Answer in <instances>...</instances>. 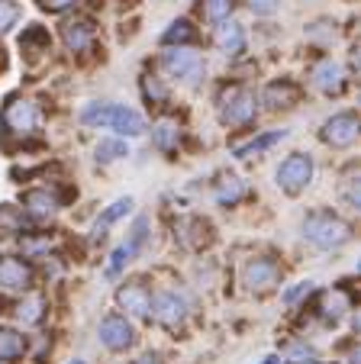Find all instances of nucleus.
Wrapping results in <instances>:
<instances>
[{"mask_svg": "<svg viewBox=\"0 0 361 364\" xmlns=\"http://www.w3.org/2000/svg\"><path fill=\"white\" fill-rule=\"evenodd\" d=\"M248 7H252V14L268 16V14H274V10H278V0H248Z\"/></svg>", "mask_w": 361, "mask_h": 364, "instance_id": "nucleus-34", "label": "nucleus"}, {"mask_svg": "<svg viewBox=\"0 0 361 364\" xmlns=\"http://www.w3.org/2000/svg\"><path fill=\"white\" fill-rule=\"evenodd\" d=\"M281 139H287L284 129L268 132V136H258V139H252L248 145H239V149H236V159H252V155H261V151H268L271 145H278Z\"/></svg>", "mask_w": 361, "mask_h": 364, "instance_id": "nucleus-20", "label": "nucleus"}, {"mask_svg": "<svg viewBox=\"0 0 361 364\" xmlns=\"http://www.w3.org/2000/svg\"><path fill=\"white\" fill-rule=\"evenodd\" d=\"M300 97V87L293 81H271L261 94V100L271 107V110H281V107H293Z\"/></svg>", "mask_w": 361, "mask_h": 364, "instance_id": "nucleus-16", "label": "nucleus"}, {"mask_svg": "<svg viewBox=\"0 0 361 364\" xmlns=\"http://www.w3.org/2000/svg\"><path fill=\"white\" fill-rule=\"evenodd\" d=\"M152 139L162 151H174L177 149V139H181V126L177 119H158L155 129H152Z\"/></svg>", "mask_w": 361, "mask_h": 364, "instance_id": "nucleus-19", "label": "nucleus"}, {"mask_svg": "<svg viewBox=\"0 0 361 364\" xmlns=\"http://www.w3.org/2000/svg\"><path fill=\"white\" fill-rule=\"evenodd\" d=\"M162 65H164V71H168L171 77H181L184 84H197L200 75H204V58H200L194 48H184V46L164 52Z\"/></svg>", "mask_w": 361, "mask_h": 364, "instance_id": "nucleus-5", "label": "nucleus"}, {"mask_svg": "<svg viewBox=\"0 0 361 364\" xmlns=\"http://www.w3.org/2000/svg\"><path fill=\"white\" fill-rule=\"evenodd\" d=\"M345 309H352V303H348V296L342 294V290H333V294H326L323 296V306H320V313H323V319H342V313Z\"/></svg>", "mask_w": 361, "mask_h": 364, "instance_id": "nucleus-21", "label": "nucleus"}, {"mask_svg": "<svg viewBox=\"0 0 361 364\" xmlns=\"http://www.w3.org/2000/svg\"><path fill=\"white\" fill-rule=\"evenodd\" d=\"M229 14H232V0H206V16L213 23L229 20Z\"/></svg>", "mask_w": 361, "mask_h": 364, "instance_id": "nucleus-31", "label": "nucleus"}, {"mask_svg": "<svg viewBox=\"0 0 361 364\" xmlns=\"http://www.w3.org/2000/svg\"><path fill=\"white\" fill-rule=\"evenodd\" d=\"M307 290H310V281H303V284H300V287L287 290V294H284V300H287V303H293V300H297L300 294H307Z\"/></svg>", "mask_w": 361, "mask_h": 364, "instance_id": "nucleus-35", "label": "nucleus"}, {"mask_svg": "<svg viewBox=\"0 0 361 364\" xmlns=\"http://www.w3.org/2000/svg\"><path fill=\"white\" fill-rule=\"evenodd\" d=\"M97 336H100V345L110 351H126L132 348V342H136V332H132V326L126 323V316H107L100 323V329H97Z\"/></svg>", "mask_w": 361, "mask_h": 364, "instance_id": "nucleus-8", "label": "nucleus"}, {"mask_svg": "<svg viewBox=\"0 0 361 364\" xmlns=\"http://www.w3.org/2000/svg\"><path fill=\"white\" fill-rule=\"evenodd\" d=\"M26 355V336L16 329H7V326H0V361L4 364H14Z\"/></svg>", "mask_w": 361, "mask_h": 364, "instance_id": "nucleus-17", "label": "nucleus"}, {"mask_svg": "<svg viewBox=\"0 0 361 364\" xmlns=\"http://www.w3.org/2000/svg\"><path fill=\"white\" fill-rule=\"evenodd\" d=\"M194 39V29H191V23L187 20H177V23H171V29H164V36H162V42L164 46H184V42H191Z\"/></svg>", "mask_w": 361, "mask_h": 364, "instance_id": "nucleus-27", "label": "nucleus"}, {"mask_svg": "<svg viewBox=\"0 0 361 364\" xmlns=\"http://www.w3.org/2000/svg\"><path fill=\"white\" fill-rule=\"evenodd\" d=\"M0 126L7 132H16V136H33L36 126H39V110L36 103L26 100V97H10L0 110Z\"/></svg>", "mask_w": 361, "mask_h": 364, "instance_id": "nucleus-3", "label": "nucleus"}, {"mask_svg": "<svg viewBox=\"0 0 361 364\" xmlns=\"http://www.w3.org/2000/svg\"><path fill=\"white\" fill-rule=\"evenodd\" d=\"M310 181H313V159H310V155L297 151V155H291L287 161H281V168H278V187L281 191L300 193Z\"/></svg>", "mask_w": 361, "mask_h": 364, "instance_id": "nucleus-6", "label": "nucleus"}, {"mask_svg": "<svg viewBox=\"0 0 361 364\" xmlns=\"http://www.w3.org/2000/svg\"><path fill=\"white\" fill-rule=\"evenodd\" d=\"M20 229H23V213L16 210V206L4 203L0 206V239H7V235L20 232Z\"/></svg>", "mask_w": 361, "mask_h": 364, "instance_id": "nucleus-22", "label": "nucleus"}, {"mask_svg": "<svg viewBox=\"0 0 361 364\" xmlns=\"http://www.w3.org/2000/svg\"><path fill=\"white\" fill-rule=\"evenodd\" d=\"M62 39L68 52H88L90 42H94V26L88 20H71L62 26Z\"/></svg>", "mask_w": 361, "mask_h": 364, "instance_id": "nucleus-15", "label": "nucleus"}, {"mask_svg": "<svg viewBox=\"0 0 361 364\" xmlns=\"http://www.w3.org/2000/svg\"><path fill=\"white\" fill-rule=\"evenodd\" d=\"M116 300H120V306L130 313V316H149L152 309V294L145 284H126V287H120V294H116Z\"/></svg>", "mask_w": 361, "mask_h": 364, "instance_id": "nucleus-11", "label": "nucleus"}, {"mask_svg": "<svg viewBox=\"0 0 361 364\" xmlns=\"http://www.w3.org/2000/svg\"><path fill=\"white\" fill-rule=\"evenodd\" d=\"M293 364H316V361H293Z\"/></svg>", "mask_w": 361, "mask_h": 364, "instance_id": "nucleus-38", "label": "nucleus"}, {"mask_svg": "<svg viewBox=\"0 0 361 364\" xmlns=\"http://www.w3.org/2000/svg\"><path fill=\"white\" fill-rule=\"evenodd\" d=\"M219 119L226 126H248L255 119V97L246 87H226L219 94Z\"/></svg>", "mask_w": 361, "mask_h": 364, "instance_id": "nucleus-4", "label": "nucleus"}, {"mask_svg": "<svg viewBox=\"0 0 361 364\" xmlns=\"http://www.w3.org/2000/svg\"><path fill=\"white\" fill-rule=\"evenodd\" d=\"M132 210V197H123V200H116V203L107 206V213L100 216V223H97V239H103V229L110 226V223H116L120 216H126Z\"/></svg>", "mask_w": 361, "mask_h": 364, "instance_id": "nucleus-23", "label": "nucleus"}, {"mask_svg": "<svg viewBox=\"0 0 361 364\" xmlns=\"http://www.w3.org/2000/svg\"><path fill=\"white\" fill-rule=\"evenodd\" d=\"M23 206L33 220H52L58 213V197L48 193L46 187H36V191H26L23 193Z\"/></svg>", "mask_w": 361, "mask_h": 364, "instance_id": "nucleus-13", "label": "nucleus"}, {"mask_svg": "<svg viewBox=\"0 0 361 364\" xmlns=\"http://www.w3.org/2000/svg\"><path fill=\"white\" fill-rule=\"evenodd\" d=\"M75 4H78V0H39V7L48 10V14H62V10L75 7Z\"/></svg>", "mask_w": 361, "mask_h": 364, "instance_id": "nucleus-33", "label": "nucleus"}, {"mask_svg": "<svg viewBox=\"0 0 361 364\" xmlns=\"http://www.w3.org/2000/svg\"><path fill=\"white\" fill-rule=\"evenodd\" d=\"M75 364H84V361H75Z\"/></svg>", "mask_w": 361, "mask_h": 364, "instance_id": "nucleus-39", "label": "nucleus"}, {"mask_svg": "<svg viewBox=\"0 0 361 364\" xmlns=\"http://www.w3.org/2000/svg\"><path fill=\"white\" fill-rule=\"evenodd\" d=\"M303 239L316 248H339L352 239V229H348V223H342L339 216L323 210V213H310L307 220H303Z\"/></svg>", "mask_w": 361, "mask_h": 364, "instance_id": "nucleus-2", "label": "nucleus"}, {"mask_svg": "<svg viewBox=\"0 0 361 364\" xmlns=\"http://www.w3.org/2000/svg\"><path fill=\"white\" fill-rule=\"evenodd\" d=\"M42 313H46V300H42V296H29V300H23L20 306H16V316H20L26 326L39 323Z\"/></svg>", "mask_w": 361, "mask_h": 364, "instance_id": "nucleus-25", "label": "nucleus"}, {"mask_svg": "<svg viewBox=\"0 0 361 364\" xmlns=\"http://www.w3.org/2000/svg\"><path fill=\"white\" fill-rule=\"evenodd\" d=\"M216 46H219V52H226V55H239V52L246 48V33H242V26L223 20L216 29Z\"/></svg>", "mask_w": 361, "mask_h": 364, "instance_id": "nucleus-18", "label": "nucleus"}, {"mask_svg": "<svg viewBox=\"0 0 361 364\" xmlns=\"http://www.w3.org/2000/svg\"><path fill=\"white\" fill-rule=\"evenodd\" d=\"M136 364H162V358H158V355H142Z\"/></svg>", "mask_w": 361, "mask_h": 364, "instance_id": "nucleus-36", "label": "nucleus"}, {"mask_svg": "<svg viewBox=\"0 0 361 364\" xmlns=\"http://www.w3.org/2000/svg\"><path fill=\"white\" fill-rule=\"evenodd\" d=\"M136 252H139V248L132 245V242L120 245L113 255H110V268H107V271H110V274H120V271H123V264H130V262H132V255H136Z\"/></svg>", "mask_w": 361, "mask_h": 364, "instance_id": "nucleus-29", "label": "nucleus"}, {"mask_svg": "<svg viewBox=\"0 0 361 364\" xmlns=\"http://www.w3.org/2000/svg\"><path fill=\"white\" fill-rule=\"evenodd\" d=\"M123 155H130V149H126V142H120V139H110V142L97 145V161H103V165L123 159Z\"/></svg>", "mask_w": 361, "mask_h": 364, "instance_id": "nucleus-28", "label": "nucleus"}, {"mask_svg": "<svg viewBox=\"0 0 361 364\" xmlns=\"http://www.w3.org/2000/svg\"><path fill=\"white\" fill-rule=\"evenodd\" d=\"M242 197H246V184H242L239 178H226L223 187L216 191V200H219L223 206H232L236 200H242Z\"/></svg>", "mask_w": 361, "mask_h": 364, "instance_id": "nucleus-26", "label": "nucleus"}, {"mask_svg": "<svg viewBox=\"0 0 361 364\" xmlns=\"http://www.w3.org/2000/svg\"><path fill=\"white\" fill-rule=\"evenodd\" d=\"M313 84L323 90V94H339V90L345 87V71H342V65H339V62L326 58V62L316 65V71H313Z\"/></svg>", "mask_w": 361, "mask_h": 364, "instance_id": "nucleus-14", "label": "nucleus"}, {"mask_svg": "<svg viewBox=\"0 0 361 364\" xmlns=\"http://www.w3.org/2000/svg\"><path fill=\"white\" fill-rule=\"evenodd\" d=\"M261 364H281V358H274V355H271V358H265Z\"/></svg>", "mask_w": 361, "mask_h": 364, "instance_id": "nucleus-37", "label": "nucleus"}, {"mask_svg": "<svg viewBox=\"0 0 361 364\" xmlns=\"http://www.w3.org/2000/svg\"><path fill=\"white\" fill-rule=\"evenodd\" d=\"M81 123L103 126V129H113L120 136H142L145 132L142 113H136L132 107H123V103H90L81 110Z\"/></svg>", "mask_w": 361, "mask_h": 364, "instance_id": "nucleus-1", "label": "nucleus"}, {"mask_svg": "<svg viewBox=\"0 0 361 364\" xmlns=\"http://www.w3.org/2000/svg\"><path fill=\"white\" fill-rule=\"evenodd\" d=\"M278 277H281V271H278V264H274L271 258H255V262L246 268V284L252 290H258V294L271 290L274 284H278Z\"/></svg>", "mask_w": 361, "mask_h": 364, "instance_id": "nucleus-12", "label": "nucleus"}, {"mask_svg": "<svg viewBox=\"0 0 361 364\" xmlns=\"http://www.w3.org/2000/svg\"><path fill=\"white\" fill-rule=\"evenodd\" d=\"M0 287L29 290L33 287V268L20 258H0Z\"/></svg>", "mask_w": 361, "mask_h": 364, "instance_id": "nucleus-10", "label": "nucleus"}, {"mask_svg": "<svg viewBox=\"0 0 361 364\" xmlns=\"http://www.w3.org/2000/svg\"><path fill=\"white\" fill-rule=\"evenodd\" d=\"M142 94H145V100H149V103H164V100H168L164 84L158 81V77H152V75L142 77Z\"/></svg>", "mask_w": 361, "mask_h": 364, "instance_id": "nucleus-30", "label": "nucleus"}, {"mask_svg": "<svg viewBox=\"0 0 361 364\" xmlns=\"http://www.w3.org/2000/svg\"><path fill=\"white\" fill-rule=\"evenodd\" d=\"M16 16H20V10H16L14 4H7V0H0V33H7L16 23Z\"/></svg>", "mask_w": 361, "mask_h": 364, "instance_id": "nucleus-32", "label": "nucleus"}, {"mask_svg": "<svg viewBox=\"0 0 361 364\" xmlns=\"http://www.w3.org/2000/svg\"><path fill=\"white\" fill-rule=\"evenodd\" d=\"M355 139H358V117L355 113H335L323 126V142H329L333 149H348V145H355Z\"/></svg>", "mask_w": 361, "mask_h": 364, "instance_id": "nucleus-9", "label": "nucleus"}, {"mask_svg": "<svg viewBox=\"0 0 361 364\" xmlns=\"http://www.w3.org/2000/svg\"><path fill=\"white\" fill-rule=\"evenodd\" d=\"M20 46H23V52H48V33L42 26H29L20 36Z\"/></svg>", "mask_w": 361, "mask_h": 364, "instance_id": "nucleus-24", "label": "nucleus"}, {"mask_svg": "<svg viewBox=\"0 0 361 364\" xmlns=\"http://www.w3.org/2000/svg\"><path fill=\"white\" fill-rule=\"evenodd\" d=\"M152 316H155V323L168 326V329H177V326L184 323V316H187L184 296L174 294V290L155 294V300H152Z\"/></svg>", "mask_w": 361, "mask_h": 364, "instance_id": "nucleus-7", "label": "nucleus"}]
</instances>
